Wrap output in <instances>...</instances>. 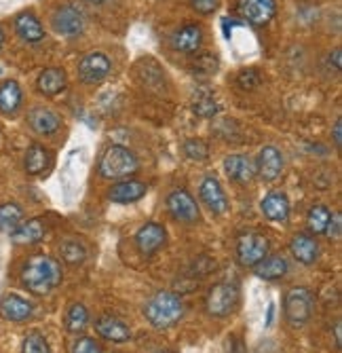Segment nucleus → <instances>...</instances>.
Instances as JSON below:
<instances>
[{
	"instance_id": "1",
	"label": "nucleus",
	"mask_w": 342,
	"mask_h": 353,
	"mask_svg": "<svg viewBox=\"0 0 342 353\" xmlns=\"http://www.w3.org/2000/svg\"><path fill=\"white\" fill-rule=\"evenodd\" d=\"M61 267L55 259L47 254L30 256L25 265L21 267V283L32 294L45 296L61 283Z\"/></svg>"
},
{
	"instance_id": "2",
	"label": "nucleus",
	"mask_w": 342,
	"mask_h": 353,
	"mask_svg": "<svg viewBox=\"0 0 342 353\" xmlns=\"http://www.w3.org/2000/svg\"><path fill=\"white\" fill-rule=\"evenodd\" d=\"M144 315H146V319H148V322L154 328L165 330V328L175 326L180 319H182V315H184V303L173 292H159V294H154L146 303Z\"/></svg>"
},
{
	"instance_id": "3",
	"label": "nucleus",
	"mask_w": 342,
	"mask_h": 353,
	"mask_svg": "<svg viewBox=\"0 0 342 353\" xmlns=\"http://www.w3.org/2000/svg\"><path fill=\"white\" fill-rule=\"evenodd\" d=\"M98 170H100V176L106 180H120V178H129L138 174L140 161L129 148L120 144H112L104 150Z\"/></svg>"
},
{
	"instance_id": "4",
	"label": "nucleus",
	"mask_w": 342,
	"mask_h": 353,
	"mask_svg": "<svg viewBox=\"0 0 342 353\" xmlns=\"http://www.w3.org/2000/svg\"><path fill=\"white\" fill-rule=\"evenodd\" d=\"M313 307H315V296L308 288H292V290L286 292L284 299V311L286 317L292 326H302L306 324L310 315H313Z\"/></svg>"
},
{
	"instance_id": "5",
	"label": "nucleus",
	"mask_w": 342,
	"mask_h": 353,
	"mask_svg": "<svg viewBox=\"0 0 342 353\" xmlns=\"http://www.w3.org/2000/svg\"><path fill=\"white\" fill-rule=\"evenodd\" d=\"M237 303H239V288L237 283L231 281L215 283L205 299L207 313L213 317H228L237 309Z\"/></svg>"
},
{
	"instance_id": "6",
	"label": "nucleus",
	"mask_w": 342,
	"mask_h": 353,
	"mask_svg": "<svg viewBox=\"0 0 342 353\" xmlns=\"http://www.w3.org/2000/svg\"><path fill=\"white\" fill-rule=\"evenodd\" d=\"M268 256V239L258 233H247L237 241V259L245 267H256Z\"/></svg>"
},
{
	"instance_id": "7",
	"label": "nucleus",
	"mask_w": 342,
	"mask_h": 353,
	"mask_svg": "<svg viewBox=\"0 0 342 353\" xmlns=\"http://www.w3.org/2000/svg\"><path fill=\"white\" fill-rule=\"evenodd\" d=\"M78 79L85 85H98L106 81V77L112 70V61L104 53H89L78 61Z\"/></svg>"
},
{
	"instance_id": "8",
	"label": "nucleus",
	"mask_w": 342,
	"mask_h": 353,
	"mask_svg": "<svg viewBox=\"0 0 342 353\" xmlns=\"http://www.w3.org/2000/svg\"><path fill=\"white\" fill-rule=\"evenodd\" d=\"M51 26L61 37H78L85 30V17L76 7L64 5L57 7L55 13L51 15Z\"/></svg>"
},
{
	"instance_id": "9",
	"label": "nucleus",
	"mask_w": 342,
	"mask_h": 353,
	"mask_svg": "<svg viewBox=\"0 0 342 353\" xmlns=\"http://www.w3.org/2000/svg\"><path fill=\"white\" fill-rule=\"evenodd\" d=\"M167 210L180 222H197L199 220V205L191 192L184 188H175L169 192Z\"/></svg>"
},
{
	"instance_id": "10",
	"label": "nucleus",
	"mask_w": 342,
	"mask_h": 353,
	"mask_svg": "<svg viewBox=\"0 0 342 353\" xmlns=\"http://www.w3.org/2000/svg\"><path fill=\"white\" fill-rule=\"evenodd\" d=\"M237 9L247 23L266 26L277 13V3L275 0H239Z\"/></svg>"
},
{
	"instance_id": "11",
	"label": "nucleus",
	"mask_w": 342,
	"mask_h": 353,
	"mask_svg": "<svg viewBox=\"0 0 342 353\" xmlns=\"http://www.w3.org/2000/svg\"><path fill=\"white\" fill-rule=\"evenodd\" d=\"M201 201L207 205V210L215 216H220L228 210V199L224 195V188L215 176H205L201 186H199Z\"/></svg>"
},
{
	"instance_id": "12",
	"label": "nucleus",
	"mask_w": 342,
	"mask_h": 353,
	"mask_svg": "<svg viewBox=\"0 0 342 353\" xmlns=\"http://www.w3.org/2000/svg\"><path fill=\"white\" fill-rule=\"evenodd\" d=\"M165 243H167V233L165 227L159 222H148L136 233V245L144 256L157 254Z\"/></svg>"
},
{
	"instance_id": "13",
	"label": "nucleus",
	"mask_w": 342,
	"mask_h": 353,
	"mask_svg": "<svg viewBox=\"0 0 342 353\" xmlns=\"http://www.w3.org/2000/svg\"><path fill=\"white\" fill-rule=\"evenodd\" d=\"M28 125H30V130H32L34 134L39 136H53L61 130V117L51 110V108H43V106H36L28 112Z\"/></svg>"
},
{
	"instance_id": "14",
	"label": "nucleus",
	"mask_w": 342,
	"mask_h": 353,
	"mask_svg": "<svg viewBox=\"0 0 342 353\" xmlns=\"http://www.w3.org/2000/svg\"><path fill=\"white\" fill-rule=\"evenodd\" d=\"M284 154L277 146H264L258 154V161H256V174L264 180V182H272L281 176L284 172Z\"/></svg>"
},
{
	"instance_id": "15",
	"label": "nucleus",
	"mask_w": 342,
	"mask_h": 353,
	"mask_svg": "<svg viewBox=\"0 0 342 353\" xmlns=\"http://www.w3.org/2000/svg\"><path fill=\"white\" fill-rule=\"evenodd\" d=\"M169 43L180 53H197L203 43V30L199 23H184L173 32Z\"/></svg>"
},
{
	"instance_id": "16",
	"label": "nucleus",
	"mask_w": 342,
	"mask_h": 353,
	"mask_svg": "<svg viewBox=\"0 0 342 353\" xmlns=\"http://www.w3.org/2000/svg\"><path fill=\"white\" fill-rule=\"evenodd\" d=\"M224 172L233 182L247 184L256 176V161H252L247 154H231L224 159Z\"/></svg>"
},
{
	"instance_id": "17",
	"label": "nucleus",
	"mask_w": 342,
	"mask_h": 353,
	"mask_svg": "<svg viewBox=\"0 0 342 353\" xmlns=\"http://www.w3.org/2000/svg\"><path fill=\"white\" fill-rule=\"evenodd\" d=\"M17 37L30 45H36L45 39V28L41 23V19L32 13V11H23L15 17L13 21Z\"/></svg>"
},
{
	"instance_id": "18",
	"label": "nucleus",
	"mask_w": 342,
	"mask_h": 353,
	"mask_svg": "<svg viewBox=\"0 0 342 353\" xmlns=\"http://www.w3.org/2000/svg\"><path fill=\"white\" fill-rule=\"evenodd\" d=\"M34 313V307L30 301H25L19 294H7L0 301V315L9 322H25Z\"/></svg>"
},
{
	"instance_id": "19",
	"label": "nucleus",
	"mask_w": 342,
	"mask_h": 353,
	"mask_svg": "<svg viewBox=\"0 0 342 353\" xmlns=\"http://www.w3.org/2000/svg\"><path fill=\"white\" fill-rule=\"evenodd\" d=\"M96 330L102 339L110 343H125L131 339V330L125 322H120L118 317L112 315H102L96 322Z\"/></svg>"
},
{
	"instance_id": "20",
	"label": "nucleus",
	"mask_w": 342,
	"mask_h": 353,
	"mask_svg": "<svg viewBox=\"0 0 342 353\" xmlns=\"http://www.w3.org/2000/svg\"><path fill=\"white\" fill-rule=\"evenodd\" d=\"M260 210L272 222H288V218H290V201L286 197V192H281V190L268 192V195L260 203Z\"/></svg>"
},
{
	"instance_id": "21",
	"label": "nucleus",
	"mask_w": 342,
	"mask_h": 353,
	"mask_svg": "<svg viewBox=\"0 0 342 353\" xmlns=\"http://www.w3.org/2000/svg\"><path fill=\"white\" fill-rule=\"evenodd\" d=\"M146 184L140 180H125V182H118L108 190V199L114 203H133L140 201L146 195Z\"/></svg>"
},
{
	"instance_id": "22",
	"label": "nucleus",
	"mask_w": 342,
	"mask_h": 353,
	"mask_svg": "<svg viewBox=\"0 0 342 353\" xmlns=\"http://www.w3.org/2000/svg\"><path fill=\"white\" fill-rule=\"evenodd\" d=\"M290 252H292V256H294L298 263H302V265H313L319 259V243L313 237H310V235L300 233V235H296L290 241Z\"/></svg>"
},
{
	"instance_id": "23",
	"label": "nucleus",
	"mask_w": 342,
	"mask_h": 353,
	"mask_svg": "<svg viewBox=\"0 0 342 353\" xmlns=\"http://www.w3.org/2000/svg\"><path fill=\"white\" fill-rule=\"evenodd\" d=\"M45 222L41 218H32L28 222H21L19 227L11 233L13 243L17 245H30V243H39L45 237Z\"/></svg>"
},
{
	"instance_id": "24",
	"label": "nucleus",
	"mask_w": 342,
	"mask_h": 353,
	"mask_svg": "<svg viewBox=\"0 0 342 353\" xmlns=\"http://www.w3.org/2000/svg\"><path fill=\"white\" fill-rule=\"evenodd\" d=\"M68 85V77H66V70L61 68H45L36 81V87L43 95H57L66 89Z\"/></svg>"
},
{
	"instance_id": "25",
	"label": "nucleus",
	"mask_w": 342,
	"mask_h": 353,
	"mask_svg": "<svg viewBox=\"0 0 342 353\" xmlns=\"http://www.w3.org/2000/svg\"><path fill=\"white\" fill-rule=\"evenodd\" d=\"M23 104V91L17 81H5L0 85V112L15 114Z\"/></svg>"
},
{
	"instance_id": "26",
	"label": "nucleus",
	"mask_w": 342,
	"mask_h": 353,
	"mask_svg": "<svg viewBox=\"0 0 342 353\" xmlns=\"http://www.w3.org/2000/svg\"><path fill=\"white\" fill-rule=\"evenodd\" d=\"M290 271V265L284 256H266L264 261H260L256 267H254V273L264 279V281H275V279H281L286 273Z\"/></svg>"
},
{
	"instance_id": "27",
	"label": "nucleus",
	"mask_w": 342,
	"mask_h": 353,
	"mask_svg": "<svg viewBox=\"0 0 342 353\" xmlns=\"http://www.w3.org/2000/svg\"><path fill=\"white\" fill-rule=\"evenodd\" d=\"M51 165V152L43 144H32L25 152L23 168L30 176H41Z\"/></svg>"
},
{
	"instance_id": "28",
	"label": "nucleus",
	"mask_w": 342,
	"mask_h": 353,
	"mask_svg": "<svg viewBox=\"0 0 342 353\" xmlns=\"http://www.w3.org/2000/svg\"><path fill=\"white\" fill-rule=\"evenodd\" d=\"M21 222H23V210H21V205H17L13 201L0 205V231L11 235Z\"/></svg>"
},
{
	"instance_id": "29",
	"label": "nucleus",
	"mask_w": 342,
	"mask_h": 353,
	"mask_svg": "<svg viewBox=\"0 0 342 353\" xmlns=\"http://www.w3.org/2000/svg\"><path fill=\"white\" fill-rule=\"evenodd\" d=\"M332 210L328 205H313L308 212L306 224H308V231L315 233V235H325L328 231V224L332 220Z\"/></svg>"
},
{
	"instance_id": "30",
	"label": "nucleus",
	"mask_w": 342,
	"mask_h": 353,
	"mask_svg": "<svg viewBox=\"0 0 342 353\" xmlns=\"http://www.w3.org/2000/svg\"><path fill=\"white\" fill-rule=\"evenodd\" d=\"M89 324V311L85 305L81 303H74L68 313H66V330L72 332V334H78L85 330V326Z\"/></svg>"
},
{
	"instance_id": "31",
	"label": "nucleus",
	"mask_w": 342,
	"mask_h": 353,
	"mask_svg": "<svg viewBox=\"0 0 342 353\" xmlns=\"http://www.w3.org/2000/svg\"><path fill=\"white\" fill-rule=\"evenodd\" d=\"M59 252H61V259H64L68 265H81L85 261V256H87V250L81 241L76 239H66V241H61L59 245Z\"/></svg>"
},
{
	"instance_id": "32",
	"label": "nucleus",
	"mask_w": 342,
	"mask_h": 353,
	"mask_svg": "<svg viewBox=\"0 0 342 353\" xmlns=\"http://www.w3.org/2000/svg\"><path fill=\"white\" fill-rule=\"evenodd\" d=\"M21 353H51V347L41 332H30L21 343Z\"/></svg>"
},
{
	"instance_id": "33",
	"label": "nucleus",
	"mask_w": 342,
	"mask_h": 353,
	"mask_svg": "<svg viewBox=\"0 0 342 353\" xmlns=\"http://www.w3.org/2000/svg\"><path fill=\"white\" fill-rule=\"evenodd\" d=\"M184 154L191 159V161H205L209 157V148L203 140H186L184 142Z\"/></svg>"
},
{
	"instance_id": "34",
	"label": "nucleus",
	"mask_w": 342,
	"mask_h": 353,
	"mask_svg": "<svg viewBox=\"0 0 342 353\" xmlns=\"http://www.w3.org/2000/svg\"><path fill=\"white\" fill-rule=\"evenodd\" d=\"M195 112H197L199 117H213V114L217 112V104L213 102L211 95L201 93L199 98L195 100Z\"/></svg>"
},
{
	"instance_id": "35",
	"label": "nucleus",
	"mask_w": 342,
	"mask_h": 353,
	"mask_svg": "<svg viewBox=\"0 0 342 353\" xmlns=\"http://www.w3.org/2000/svg\"><path fill=\"white\" fill-rule=\"evenodd\" d=\"M260 81H262V74H260V70H256V68L241 70L239 77H237V83H239L241 89H254V87L260 85Z\"/></svg>"
},
{
	"instance_id": "36",
	"label": "nucleus",
	"mask_w": 342,
	"mask_h": 353,
	"mask_svg": "<svg viewBox=\"0 0 342 353\" xmlns=\"http://www.w3.org/2000/svg\"><path fill=\"white\" fill-rule=\"evenodd\" d=\"M215 68H217V59H215V55H211V53H205V55H201V57L195 61V72L201 74V77H209Z\"/></svg>"
},
{
	"instance_id": "37",
	"label": "nucleus",
	"mask_w": 342,
	"mask_h": 353,
	"mask_svg": "<svg viewBox=\"0 0 342 353\" xmlns=\"http://www.w3.org/2000/svg\"><path fill=\"white\" fill-rule=\"evenodd\" d=\"M72 353H102V345L96 339L83 336L72 345Z\"/></svg>"
},
{
	"instance_id": "38",
	"label": "nucleus",
	"mask_w": 342,
	"mask_h": 353,
	"mask_svg": "<svg viewBox=\"0 0 342 353\" xmlns=\"http://www.w3.org/2000/svg\"><path fill=\"white\" fill-rule=\"evenodd\" d=\"M191 5L197 13L201 15H209L217 9V0H191Z\"/></svg>"
},
{
	"instance_id": "39",
	"label": "nucleus",
	"mask_w": 342,
	"mask_h": 353,
	"mask_svg": "<svg viewBox=\"0 0 342 353\" xmlns=\"http://www.w3.org/2000/svg\"><path fill=\"white\" fill-rule=\"evenodd\" d=\"M328 237H340V214H334L330 224H328V231H325Z\"/></svg>"
},
{
	"instance_id": "40",
	"label": "nucleus",
	"mask_w": 342,
	"mask_h": 353,
	"mask_svg": "<svg viewBox=\"0 0 342 353\" xmlns=\"http://www.w3.org/2000/svg\"><path fill=\"white\" fill-rule=\"evenodd\" d=\"M334 146L336 148L342 146V121L340 119H336V123H334Z\"/></svg>"
},
{
	"instance_id": "41",
	"label": "nucleus",
	"mask_w": 342,
	"mask_h": 353,
	"mask_svg": "<svg viewBox=\"0 0 342 353\" xmlns=\"http://www.w3.org/2000/svg\"><path fill=\"white\" fill-rule=\"evenodd\" d=\"M272 317H275V303L268 305V313H266V322H264V326H270V324H272Z\"/></svg>"
},
{
	"instance_id": "42",
	"label": "nucleus",
	"mask_w": 342,
	"mask_h": 353,
	"mask_svg": "<svg viewBox=\"0 0 342 353\" xmlns=\"http://www.w3.org/2000/svg\"><path fill=\"white\" fill-rule=\"evenodd\" d=\"M330 57H334V66H336V70H340V49L336 47V49L330 53Z\"/></svg>"
},
{
	"instance_id": "43",
	"label": "nucleus",
	"mask_w": 342,
	"mask_h": 353,
	"mask_svg": "<svg viewBox=\"0 0 342 353\" xmlns=\"http://www.w3.org/2000/svg\"><path fill=\"white\" fill-rule=\"evenodd\" d=\"M340 322L336 324V328H334V334H336V347H342V339H340Z\"/></svg>"
},
{
	"instance_id": "44",
	"label": "nucleus",
	"mask_w": 342,
	"mask_h": 353,
	"mask_svg": "<svg viewBox=\"0 0 342 353\" xmlns=\"http://www.w3.org/2000/svg\"><path fill=\"white\" fill-rule=\"evenodd\" d=\"M5 39H7V37H5V30H3V28H0V49H3V47H5Z\"/></svg>"
},
{
	"instance_id": "45",
	"label": "nucleus",
	"mask_w": 342,
	"mask_h": 353,
	"mask_svg": "<svg viewBox=\"0 0 342 353\" xmlns=\"http://www.w3.org/2000/svg\"><path fill=\"white\" fill-rule=\"evenodd\" d=\"M89 3H93V5H102V3H106V0H89Z\"/></svg>"
}]
</instances>
